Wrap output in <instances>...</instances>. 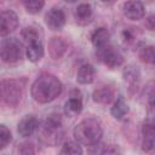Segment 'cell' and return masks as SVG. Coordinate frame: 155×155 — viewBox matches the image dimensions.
Masks as SVG:
<instances>
[{
	"mask_svg": "<svg viewBox=\"0 0 155 155\" xmlns=\"http://www.w3.org/2000/svg\"><path fill=\"white\" fill-rule=\"evenodd\" d=\"M155 147V128L151 121H145L142 125V149L147 153L154 150Z\"/></svg>",
	"mask_w": 155,
	"mask_h": 155,
	"instance_id": "11",
	"label": "cell"
},
{
	"mask_svg": "<svg viewBox=\"0 0 155 155\" xmlns=\"http://www.w3.org/2000/svg\"><path fill=\"white\" fill-rule=\"evenodd\" d=\"M109 39H110V33L104 27H101V28L96 29L91 35V41H92V44L96 48H101V47L108 45Z\"/></svg>",
	"mask_w": 155,
	"mask_h": 155,
	"instance_id": "17",
	"label": "cell"
},
{
	"mask_svg": "<svg viewBox=\"0 0 155 155\" xmlns=\"http://www.w3.org/2000/svg\"><path fill=\"white\" fill-rule=\"evenodd\" d=\"M62 82L52 74H41L33 82L30 93L35 102L46 104L54 101L62 93Z\"/></svg>",
	"mask_w": 155,
	"mask_h": 155,
	"instance_id": "1",
	"label": "cell"
},
{
	"mask_svg": "<svg viewBox=\"0 0 155 155\" xmlns=\"http://www.w3.org/2000/svg\"><path fill=\"white\" fill-rule=\"evenodd\" d=\"M23 45L16 38H7L0 42V59L5 63H16L23 56Z\"/></svg>",
	"mask_w": 155,
	"mask_h": 155,
	"instance_id": "6",
	"label": "cell"
},
{
	"mask_svg": "<svg viewBox=\"0 0 155 155\" xmlns=\"http://www.w3.org/2000/svg\"><path fill=\"white\" fill-rule=\"evenodd\" d=\"M23 4L28 13L36 15L44 8L45 0H23Z\"/></svg>",
	"mask_w": 155,
	"mask_h": 155,
	"instance_id": "22",
	"label": "cell"
},
{
	"mask_svg": "<svg viewBox=\"0 0 155 155\" xmlns=\"http://www.w3.org/2000/svg\"><path fill=\"white\" fill-rule=\"evenodd\" d=\"M93 79H94V68L88 63L82 64L76 73V81L81 85H88L93 81Z\"/></svg>",
	"mask_w": 155,
	"mask_h": 155,
	"instance_id": "15",
	"label": "cell"
},
{
	"mask_svg": "<svg viewBox=\"0 0 155 155\" xmlns=\"http://www.w3.org/2000/svg\"><path fill=\"white\" fill-rule=\"evenodd\" d=\"M17 151L19 154H34L35 149L31 143H22V144H18Z\"/></svg>",
	"mask_w": 155,
	"mask_h": 155,
	"instance_id": "25",
	"label": "cell"
},
{
	"mask_svg": "<svg viewBox=\"0 0 155 155\" xmlns=\"http://www.w3.org/2000/svg\"><path fill=\"white\" fill-rule=\"evenodd\" d=\"M128 111H130V108H128L127 103L125 102V99H124L122 97H119V98L114 102V104H113V107H111V109H110V114L113 115V117H115V119H117V120H120V119H122L125 115H127Z\"/></svg>",
	"mask_w": 155,
	"mask_h": 155,
	"instance_id": "18",
	"label": "cell"
},
{
	"mask_svg": "<svg viewBox=\"0 0 155 155\" xmlns=\"http://www.w3.org/2000/svg\"><path fill=\"white\" fill-rule=\"evenodd\" d=\"M114 90L110 86H102L97 90L93 91L92 98L96 103H101V104H109L113 99H114Z\"/></svg>",
	"mask_w": 155,
	"mask_h": 155,
	"instance_id": "14",
	"label": "cell"
},
{
	"mask_svg": "<svg viewBox=\"0 0 155 155\" xmlns=\"http://www.w3.org/2000/svg\"><path fill=\"white\" fill-rule=\"evenodd\" d=\"M102 1H104V2H110V1H113V0H102Z\"/></svg>",
	"mask_w": 155,
	"mask_h": 155,
	"instance_id": "29",
	"label": "cell"
},
{
	"mask_svg": "<svg viewBox=\"0 0 155 155\" xmlns=\"http://www.w3.org/2000/svg\"><path fill=\"white\" fill-rule=\"evenodd\" d=\"M65 1H67V2H75L76 0H65Z\"/></svg>",
	"mask_w": 155,
	"mask_h": 155,
	"instance_id": "28",
	"label": "cell"
},
{
	"mask_svg": "<svg viewBox=\"0 0 155 155\" xmlns=\"http://www.w3.org/2000/svg\"><path fill=\"white\" fill-rule=\"evenodd\" d=\"M23 97V85L16 79L0 81V101L7 107H17Z\"/></svg>",
	"mask_w": 155,
	"mask_h": 155,
	"instance_id": "5",
	"label": "cell"
},
{
	"mask_svg": "<svg viewBox=\"0 0 155 155\" xmlns=\"http://www.w3.org/2000/svg\"><path fill=\"white\" fill-rule=\"evenodd\" d=\"M39 137L40 140L47 147L58 145L63 137L64 132L62 130V116L58 113L50 114L42 124H39Z\"/></svg>",
	"mask_w": 155,
	"mask_h": 155,
	"instance_id": "3",
	"label": "cell"
},
{
	"mask_svg": "<svg viewBox=\"0 0 155 155\" xmlns=\"http://www.w3.org/2000/svg\"><path fill=\"white\" fill-rule=\"evenodd\" d=\"M39 127V121L34 115H25L21 119L17 126V132L22 137H30Z\"/></svg>",
	"mask_w": 155,
	"mask_h": 155,
	"instance_id": "12",
	"label": "cell"
},
{
	"mask_svg": "<svg viewBox=\"0 0 155 155\" xmlns=\"http://www.w3.org/2000/svg\"><path fill=\"white\" fill-rule=\"evenodd\" d=\"M75 140L80 145L94 147L98 144L103 136V128L101 122L94 117H87L81 120L73 130Z\"/></svg>",
	"mask_w": 155,
	"mask_h": 155,
	"instance_id": "2",
	"label": "cell"
},
{
	"mask_svg": "<svg viewBox=\"0 0 155 155\" xmlns=\"http://www.w3.org/2000/svg\"><path fill=\"white\" fill-rule=\"evenodd\" d=\"M117 148H115L114 145H104V149L101 150L99 153L101 154H114V153H117Z\"/></svg>",
	"mask_w": 155,
	"mask_h": 155,
	"instance_id": "26",
	"label": "cell"
},
{
	"mask_svg": "<svg viewBox=\"0 0 155 155\" xmlns=\"http://www.w3.org/2000/svg\"><path fill=\"white\" fill-rule=\"evenodd\" d=\"M68 50V44L63 38L53 36L48 41V53L52 59H61Z\"/></svg>",
	"mask_w": 155,
	"mask_h": 155,
	"instance_id": "13",
	"label": "cell"
},
{
	"mask_svg": "<svg viewBox=\"0 0 155 155\" xmlns=\"http://www.w3.org/2000/svg\"><path fill=\"white\" fill-rule=\"evenodd\" d=\"M12 139V134L8 127L5 125H0V150L6 148Z\"/></svg>",
	"mask_w": 155,
	"mask_h": 155,
	"instance_id": "24",
	"label": "cell"
},
{
	"mask_svg": "<svg viewBox=\"0 0 155 155\" xmlns=\"http://www.w3.org/2000/svg\"><path fill=\"white\" fill-rule=\"evenodd\" d=\"M139 78H140V71L138 67L131 64L124 69V79L131 85V87H134V85L138 84Z\"/></svg>",
	"mask_w": 155,
	"mask_h": 155,
	"instance_id": "19",
	"label": "cell"
},
{
	"mask_svg": "<svg viewBox=\"0 0 155 155\" xmlns=\"http://www.w3.org/2000/svg\"><path fill=\"white\" fill-rule=\"evenodd\" d=\"M92 16V7L90 4H80L75 8V18L78 21H88Z\"/></svg>",
	"mask_w": 155,
	"mask_h": 155,
	"instance_id": "21",
	"label": "cell"
},
{
	"mask_svg": "<svg viewBox=\"0 0 155 155\" xmlns=\"http://www.w3.org/2000/svg\"><path fill=\"white\" fill-rule=\"evenodd\" d=\"M96 50H97V57L99 58V61L102 63H104L110 69H114V68L121 65L124 62L122 54L116 48L110 46L109 44L101 48H96Z\"/></svg>",
	"mask_w": 155,
	"mask_h": 155,
	"instance_id": "7",
	"label": "cell"
},
{
	"mask_svg": "<svg viewBox=\"0 0 155 155\" xmlns=\"http://www.w3.org/2000/svg\"><path fill=\"white\" fill-rule=\"evenodd\" d=\"M18 27V16L12 10L0 11V38H6Z\"/></svg>",
	"mask_w": 155,
	"mask_h": 155,
	"instance_id": "8",
	"label": "cell"
},
{
	"mask_svg": "<svg viewBox=\"0 0 155 155\" xmlns=\"http://www.w3.org/2000/svg\"><path fill=\"white\" fill-rule=\"evenodd\" d=\"M45 23L51 30H61L65 24V13L59 7H52L45 15Z\"/></svg>",
	"mask_w": 155,
	"mask_h": 155,
	"instance_id": "9",
	"label": "cell"
},
{
	"mask_svg": "<svg viewBox=\"0 0 155 155\" xmlns=\"http://www.w3.org/2000/svg\"><path fill=\"white\" fill-rule=\"evenodd\" d=\"M154 21H155V19H154V16H153V15H150V16L145 19V27H147L149 30H154V27H155V25H154Z\"/></svg>",
	"mask_w": 155,
	"mask_h": 155,
	"instance_id": "27",
	"label": "cell"
},
{
	"mask_svg": "<svg viewBox=\"0 0 155 155\" xmlns=\"http://www.w3.org/2000/svg\"><path fill=\"white\" fill-rule=\"evenodd\" d=\"M138 58L147 64H153L155 61V51H154V46L151 45H147L139 48L138 51Z\"/></svg>",
	"mask_w": 155,
	"mask_h": 155,
	"instance_id": "20",
	"label": "cell"
},
{
	"mask_svg": "<svg viewBox=\"0 0 155 155\" xmlns=\"http://www.w3.org/2000/svg\"><path fill=\"white\" fill-rule=\"evenodd\" d=\"M82 110V99L78 96H71L64 104V113L69 117L79 115Z\"/></svg>",
	"mask_w": 155,
	"mask_h": 155,
	"instance_id": "16",
	"label": "cell"
},
{
	"mask_svg": "<svg viewBox=\"0 0 155 155\" xmlns=\"http://www.w3.org/2000/svg\"><path fill=\"white\" fill-rule=\"evenodd\" d=\"M124 16L130 21H139L144 17V5L139 0H127L122 6Z\"/></svg>",
	"mask_w": 155,
	"mask_h": 155,
	"instance_id": "10",
	"label": "cell"
},
{
	"mask_svg": "<svg viewBox=\"0 0 155 155\" xmlns=\"http://www.w3.org/2000/svg\"><path fill=\"white\" fill-rule=\"evenodd\" d=\"M22 38L27 45L25 47V56L27 58L36 63L44 57V44H42V34L40 31V28H36L34 25L25 27L22 30Z\"/></svg>",
	"mask_w": 155,
	"mask_h": 155,
	"instance_id": "4",
	"label": "cell"
},
{
	"mask_svg": "<svg viewBox=\"0 0 155 155\" xmlns=\"http://www.w3.org/2000/svg\"><path fill=\"white\" fill-rule=\"evenodd\" d=\"M61 154H71V155H80L82 154V148L78 142L68 140L63 144V148L59 151Z\"/></svg>",
	"mask_w": 155,
	"mask_h": 155,
	"instance_id": "23",
	"label": "cell"
}]
</instances>
